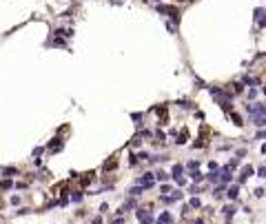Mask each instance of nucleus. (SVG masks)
<instances>
[{"label":"nucleus","instance_id":"f257e3e1","mask_svg":"<svg viewBox=\"0 0 266 224\" xmlns=\"http://www.w3.org/2000/svg\"><path fill=\"white\" fill-rule=\"evenodd\" d=\"M158 11L160 13H168L173 18V22H180V11L175 9V7H168V5H158Z\"/></svg>","mask_w":266,"mask_h":224},{"label":"nucleus","instance_id":"f03ea898","mask_svg":"<svg viewBox=\"0 0 266 224\" xmlns=\"http://www.w3.org/2000/svg\"><path fill=\"white\" fill-rule=\"evenodd\" d=\"M135 217L140 220V224H153V215H151V211H147V209H138V211H135Z\"/></svg>","mask_w":266,"mask_h":224},{"label":"nucleus","instance_id":"7ed1b4c3","mask_svg":"<svg viewBox=\"0 0 266 224\" xmlns=\"http://www.w3.org/2000/svg\"><path fill=\"white\" fill-rule=\"evenodd\" d=\"M248 111L253 113V118L266 115V104H264V102H253V104H248Z\"/></svg>","mask_w":266,"mask_h":224},{"label":"nucleus","instance_id":"20e7f679","mask_svg":"<svg viewBox=\"0 0 266 224\" xmlns=\"http://www.w3.org/2000/svg\"><path fill=\"white\" fill-rule=\"evenodd\" d=\"M182 173H184V166H182V164H175V166H173V173H171V176H173V180H175L180 186H184V184H186V180L182 178Z\"/></svg>","mask_w":266,"mask_h":224},{"label":"nucleus","instance_id":"39448f33","mask_svg":"<svg viewBox=\"0 0 266 224\" xmlns=\"http://www.w3.org/2000/svg\"><path fill=\"white\" fill-rule=\"evenodd\" d=\"M251 176H253V166H244V169H242V173H239V178H237V184H244Z\"/></svg>","mask_w":266,"mask_h":224},{"label":"nucleus","instance_id":"423d86ee","mask_svg":"<svg viewBox=\"0 0 266 224\" xmlns=\"http://www.w3.org/2000/svg\"><path fill=\"white\" fill-rule=\"evenodd\" d=\"M255 22L259 24V27H266V11H264L262 7L255 9Z\"/></svg>","mask_w":266,"mask_h":224},{"label":"nucleus","instance_id":"0eeeda50","mask_svg":"<svg viewBox=\"0 0 266 224\" xmlns=\"http://www.w3.org/2000/svg\"><path fill=\"white\" fill-rule=\"evenodd\" d=\"M113 169H118V158H115V155L109 158V160L102 164V171H104V173H109V171H113Z\"/></svg>","mask_w":266,"mask_h":224},{"label":"nucleus","instance_id":"6e6552de","mask_svg":"<svg viewBox=\"0 0 266 224\" xmlns=\"http://www.w3.org/2000/svg\"><path fill=\"white\" fill-rule=\"evenodd\" d=\"M226 193H228V197H231V200H237V195H239V184H233V186H231Z\"/></svg>","mask_w":266,"mask_h":224},{"label":"nucleus","instance_id":"1a4fd4ad","mask_svg":"<svg viewBox=\"0 0 266 224\" xmlns=\"http://www.w3.org/2000/svg\"><path fill=\"white\" fill-rule=\"evenodd\" d=\"M171 222H173L171 213H162V215H160V220H158V224H171Z\"/></svg>","mask_w":266,"mask_h":224},{"label":"nucleus","instance_id":"9d476101","mask_svg":"<svg viewBox=\"0 0 266 224\" xmlns=\"http://www.w3.org/2000/svg\"><path fill=\"white\" fill-rule=\"evenodd\" d=\"M206 180H208V182H220V180H222V178H220V171H211L208 176H206Z\"/></svg>","mask_w":266,"mask_h":224},{"label":"nucleus","instance_id":"9b49d317","mask_svg":"<svg viewBox=\"0 0 266 224\" xmlns=\"http://www.w3.org/2000/svg\"><path fill=\"white\" fill-rule=\"evenodd\" d=\"M231 120H233V124H239V127H242V124H244V120H242V115H239V113H235V111H231Z\"/></svg>","mask_w":266,"mask_h":224},{"label":"nucleus","instance_id":"f8f14e48","mask_svg":"<svg viewBox=\"0 0 266 224\" xmlns=\"http://www.w3.org/2000/svg\"><path fill=\"white\" fill-rule=\"evenodd\" d=\"M253 122H255V127H266V115H257V118H253Z\"/></svg>","mask_w":266,"mask_h":224},{"label":"nucleus","instance_id":"ddd939ff","mask_svg":"<svg viewBox=\"0 0 266 224\" xmlns=\"http://www.w3.org/2000/svg\"><path fill=\"white\" fill-rule=\"evenodd\" d=\"M186 140H188V131H182V133L178 135V140H175V142H178V144H184Z\"/></svg>","mask_w":266,"mask_h":224},{"label":"nucleus","instance_id":"4468645a","mask_svg":"<svg viewBox=\"0 0 266 224\" xmlns=\"http://www.w3.org/2000/svg\"><path fill=\"white\" fill-rule=\"evenodd\" d=\"M129 193H131V197H138V195L142 193V186H131V189H129Z\"/></svg>","mask_w":266,"mask_h":224},{"label":"nucleus","instance_id":"2eb2a0df","mask_svg":"<svg viewBox=\"0 0 266 224\" xmlns=\"http://www.w3.org/2000/svg\"><path fill=\"white\" fill-rule=\"evenodd\" d=\"M202 178H204V176H202L200 171H193V173H191V180H193V182H200Z\"/></svg>","mask_w":266,"mask_h":224},{"label":"nucleus","instance_id":"dca6fc26","mask_svg":"<svg viewBox=\"0 0 266 224\" xmlns=\"http://www.w3.org/2000/svg\"><path fill=\"white\" fill-rule=\"evenodd\" d=\"M0 189H3V191H7V189H11V180H9V178H5L3 182H0Z\"/></svg>","mask_w":266,"mask_h":224},{"label":"nucleus","instance_id":"f3484780","mask_svg":"<svg viewBox=\"0 0 266 224\" xmlns=\"http://www.w3.org/2000/svg\"><path fill=\"white\" fill-rule=\"evenodd\" d=\"M155 176H158V180H160V182H164V180H168V173H166V171H158V173H155Z\"/></svg>","mask_w":266,"mask_h":224},{"label":"nucleus","instance_id":"a211bd4d","mask_svg":"<svg viewBox=\"0 0 266 224\" xmlns=\"http://www.w3.org/2000/svg\"><path fill=\"white\" fill-rule=\"evenodd\" d=\"M188 206H193V209H200V206H202V202L198 200V197H193V200L188 202Z\"/></svg>","mask_w":266,"mask_h":224},{"label":"nucleus","instance_id":"6ab92c4d","mask_svg":"<svg viewBox=\"0 0 266 224\" xmlns=\"http://www.w3.org/2000/svg\"><path fill=\"white\" fill-rule=\"evenodd\" d=\"M53 44H56V47H67L64 38H60V36H58V38H53Z\"/></svg>","mask_w":266,"mask_h":224},{"label":"nucleus","instance_id":"aec40b11","mask_svg":"<svg viewBox=\"0 0 266 224\" xmlns=\"http://www.w3.org/2000/svg\"><path fill=\"white\" fill-rule=\"evenodd\" d=\"M222 213H224L226 217H231V215L235 213V209H233V206H224V209H222Z\"/></svg>","mask_w":266,"mask_h":224},{"label":"nucleus","instance_id":"412c9836","mask_svg":"<svg viewBox=\"0 0 266 224\" xmlns=\"http://www.w3.org/2000/svg\"><path fill=\"white\" fill-rule=\"evenodd\" d=\"M242 91H244V84H233V93H242Z\"/></svg>","mask_w":266,"mask_h":224},{"label":"nucleus","instance_id":"4be33fe9","mask_svg":"<svg viewBox=\"0 0 266 224\" xmlns=\"http://www.w3.org/2000/svg\"><path fill=\"white\" fill-rule=\"evenodd\" d=\"M71 200H73V202H80V200H82V193H80V191H76L73 195H71Z\"/></svg>","mask_w":266,"mask_h":224},{"label":"nucleus","instance_id":"5701e85b","mask_svg":"<svg viewBox=\"0 0 266 224\" xmlns=\"http://www.w3.org/2000/svg\"><path fill=\"white\" fill-rule=\"evenodd\" d=\"M16 173H18L16 169H5V178H11V176H16Z\"/></svg>","mask_w":266,"mask_h":224},{"label":"nucleus","instance_id":"b1692460","mask_svg":"<svg viewBox=\"0 0 266 224\" xmlns=\"http://www.w3.org/2000/svg\"><path fill=\"white\" fill-rule=\"evenodd\" d=\"M129 164H131V166H135V164H138V155H133V153H131V155H129Z\"/></svg>","mask_w":266,"mask_h":224},{"label":"nucleus","instance_id":"393cba45","mask_svg":"<svg viewBox=\"0 0 266 224\" xmlns=\"http://www.w3.org/2000/svg\"><path fill=\"white\" fill-rule=\"evenodd\" d=\"M257 176H259V178H266V166H259V169H257Z\"/></svg>","mask_w":266,"mask_h":224},{"label":"nucleus","instance_id":"a878e982","mask_svg":"<svg viewBox=\"0 0 266 224\" xmlns=\"http://www.w3.org/2000/svg\"><path fill=\"white\" fill-rule=\"evenodd\" d=\"M253 195H255V197H264V189H255Z\"/></svg>","mask_w":266,"mask_h":224},{"label":"nucleus","instance_id":"bb28decb","mask_svg":"<svg viewBox=\"0 0 266 224\" xmlns=\"http://www.w3.org/2000/svg\"><path fill=\"white\" fill-rule=\"evenodd\" d=\"M67 202H69V197H67V195H62V197H60V200H58V204H60V206H64Z\"/></svg>","mask_w":266,"mask_h":224},{"label":"nucleus","instance_id":"cd10ccee","mask_svg":"<svg viewBox=\"0 0 266 224\" xmlns=\"http://www.w3.org/2000/svg\"><path fill=\"white\" fill-rule=\"evenodd\" d=\"M198 166V162L195 160H191V162H186V169H195Z\"/></svg>","mask_w":266,"mask_h":224},{"label":"nucleus","instance_id":"c85d7f7f","mask_svg":"<svg viewBox=\"0 0 266 224\" xmlns=\"http://www.w3.org/2000/svg\"><path fill=\"white\" fill-rule=\"evenodd\" d=\"M262 138H266V131H259V133L255 135V140H262Z\"/></svg>","mask_w":266,"mask_h":224},{"label":"nucleus","instance_id":"c756f323","mask_svg":"<svg viewBox=\"0 0 266 224\" xmlns=\"http://www.w3.org/2000/svg\"><path fill=\"white\" fill-rule=\"evenodd\" d=\"M195 224H204V220H195Z\"/></svg>","mask_w":266,"mask_h":224},{"label":"nucleus","instance_id":"7c9ffc66","mask_svg":"<svg viewBox=\"0 0 266 224\" xmlns=\"http://www.w3.org/2000/svg\"><path fill=\"white\" fill-rule=\"evenodd\" d=\"M262 153H266V144H264V146H262Z\"/></svg>","mask_w":266,"mask_h":224},{"label":"nucleus","instance_id":"2f4dec72","mask_svg":"<svg viewBox=\"0 0 266 224\" xmlns=\"http://www.w3.org/2000/svg\"><path fill=\"white\" fill-rule=\"evenodd\" d=\"M175 3H184V0H175Z\"/></svg>","mask_w":266,"mask_h":224},{"label":"nucleus","instance_id":"473e14b6","mask_svg":"<svg viewBox=\"0 0 266 224\" xmlns=\"http://www.w3.org/2000/svg\"><path fill=\"white\" fill-rule=\"evenodd\" d=\"M226 224H228V222H226Z\"/></svg>","mask_w":266,"mask_h":224}]
</instances>
